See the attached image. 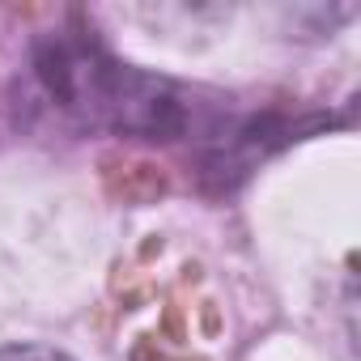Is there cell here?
I'll use <instances>...</instances> for the list:
<instances>
[{
	"instance_id": "1",
	"label": "cell",
	"mask_w": 361,
	"mask_h": 361,
	"mask_svg": "<svg viewBox=\"0 0 361 361\" xmlns=\"http://www.w3.org/2000/svg\"><path fill=\"white\" fill-rule=\"evenodd\" d=\"M35 68L51 102L85 128L174 140L209 123V106L192 102L183 85L115 60L94 35H47L35 51Z\"/></svg>"
},
{
	"instance_id": "2",
	"label": "cell",
	"mask_w": 361,
	"mask_h": 361,
	"mask_svg": "<svg viewBox=\"0 0 361 361\" xmlns=\"http://www.w3.org/2000/svg\"><path fill=\"white\" fill-rule=\"evenodd\" d=\"M0 361H73V357L51 348V344H5Z\"/></svg>"
}]
</instances>
